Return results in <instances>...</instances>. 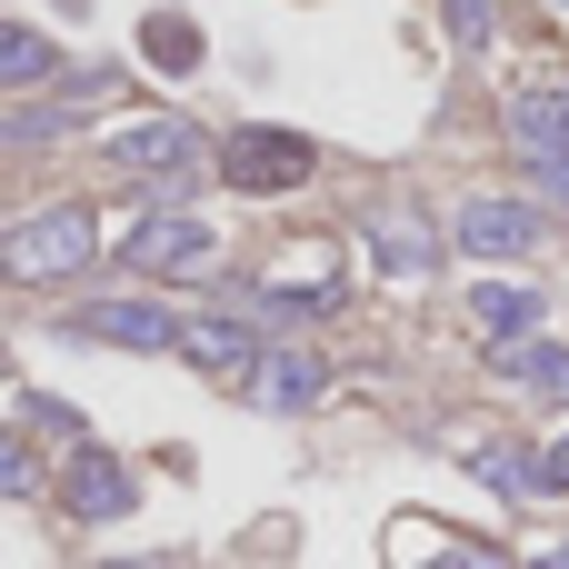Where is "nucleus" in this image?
I'll list each match as a JSON object with an SVG mask.
<instances>
[{
	"label": "nucleus",
	"instance_id": "nucleus-1",
	"mask_svg": "<svg viewBox=\"0 0 569 569\" xmlns=\"http://www.w3.org/2000/svg\"><path fill=\"white\" fill-rule=\"evenodd\" d=\"M90 260H100V220H90L80 200L20 210V220L0 230V270H10V280H80Z\"/></svg>",
	"mask_w": 569,
	"mask_h": 569
},
{
	"label": "nucleus",
	"instance_id": "nucleus-2",
	"mask_svg": "<svg viewBox=\"0 0 569 569\" xmlns=\"http://www.w3.org/2000/svg\"><path fill=\"white\" fill-rule=\"evenodd\" d=\"M110 160H120L130 180H190V170L210 160V140H200L180 110H140V120L110 130Z\"/></svg>",
	"mask_w": 569,
	"mask_h": 569
},
{
	"label": "nucleus",
	"instance_id": "nucleus-3",
	"mask_svg": "<svg viewBox=\"0 0 569 569\" xmlns=\"http://www.w3.org/2000/svg\"><path fill=\"white\" fill-rule=\"evenodd\" d=\"M210 260H220V230H210V220H190V210H150V220H130V230H120V270L200 280Z\"/></svg>",
	"mask_w": 569,
	"mask_h": 569
},
{
	"label": "nucleus",
	"instance_id": "nucleus-4",
	"mask_svg": "<svg viewBox=\"0 0 569 569\" xmlns=\"http://www.w3.org/2000/svg\"><path fill=\"white\" fill-rule=\"evenodd\" d=\"M540 200H510V190H480V200H460L450 210V240L470 250V260H530L540 250Z\"/></svg>",
	"mask_w": 569,
	"mask_h": 569
},
{
	"label": "nucleus",
	"instance_id": "nucleus-5",
	"mask_svg": "<svg viewBox=\"0 0 569 569\" xmlns=\"http://www.w3.org/2000/svg\"><path fill=\"white\" fill-rule=\"evenodd\" d=\"M310 160H320V150H310L300 130H230V140H220V180H230V190H260V200H270V190H300Z\"/></svg>",
	"mask_w": 569,
	"mask_h": 569
},
{
	"label": "nucleus",
	"instance_id": "nucleus-6",
	"mask_svg": "<svg viewBox=\"0 0 569 569\" xmlns=\"http://www.w3.org/2000/svg\"><path fill=\"white\" fill-rule=\"evenodd\" d=\"M70 330H80V340H110V350H180V320H170L160 300H100V310H80Z\"/></svg>",
	"mask_w": 569,
	"mask_h": 569
},
{
	"label": "nucleus",
	"instance_id": "nucleus-7",
	"mask_svg": "<svg viewBox=\"0 0 569 569\" xmlns=\"http://www.w3.org/2000/svg\"><path fill=\"white\" fill-rule=\"evenodd\" d=\"M130 500H140V480H130V460H110V450H80L70 480H60V510H70V520H120Z\"/></svg>",
	"mask_w": 569,
	"mask_h": 569
},
{
	"label": "nucleus",
	"instance_id": "nucleus-8",
	"mask_svg": "<svg viewBox=\"0 0 569 569\" xmlns=\"http://www.w3.org/2000/svg\"><path fill=\"white\" fill-rule=\"evenodd\" d=\"M180 360H190V370H210V380H260V360H270V350H260L240 320H190V330H180Z\"/></svg>",
	"mask_w": 569,
	"mask_h": 569
},
{
	"label": "nucleus",
	"instance_id": "nucleus-9",
	"mask_svg": "<svg viewBox=\"0 0 569 569\" xmlns=\"http://www.w3.org/2000/svg\"><path fill=\"white\" fill-rule=\"evenodd\" d=\"M470 330H480L490 350L540 340V290H520V280H480V290H470Z\"/></svg>",
	"mask_w": 569,
	"mask_h": 569
},
{
	"label": "nucleus",
	"instance_id": "nucleus-10",
	"mask_svg": "<svg viewBox=\"0 0 569 569\" xmlns=\"http://www.w3.org/2000/svg\"><path fill=\"white\" fill-rule=\"evenodd\" d=\"M510 150L520 160H569V90H520L510 100Z\"/></svg>",
	"mask_w": 569,
	"mask_h": 569
},
{
	"label": "nucleus",
	"instance_id": "nucleus-11",
	"mask_svg": "<svg viewBox=\"0 0 569 569\" xmlns=\"http://www.w3.org/2000/svg\"><path fill=\"white\" fill-rule=\"evenodd\" d=\"M370 250H380V270H400V280H420V270L440 260V230H430L420 210H370Z\"/></svg>",
	"mask_w": 569,
	"mask_h": 569
},
{
	"label": "nucleus",
	"instance_id": "nucleus-12",
	"mask_svg": "<svg viewBox=\"0 0 569 569\" xmlns=\"http://www.w3.org/2000/svg\"><path fill=\"white\" fill-rule=\"evenodd\" d=\"M320 390H330L320 350H270V360H260V380H250V400H260V410H310Z\"/></svg>",
	"mask_w": 569,
	"mask_h": 569
},
{
	"label": "nucleus",
	"instance_id": "nucleus-13",
	"mask_svg": "<svg viewBox=\"0 0 569 569\" xmlns=\"http://www.w3.org/2000/svg\"><path fill=\"white\" fill-rule=\"evenodd\" d=\"M70 60L50 50V30H30V20H0V90H50Z\"/></svg>",
	"mask_w": 569,
	"mask_h": 569
},
{
	"label": "nucleus",
	"instance_id": "nucleus-14",
	"mask_svg": "<svg viewBox=\"0 0 569 569\" xmlns=\"http://www.w3.org/2000/svg\"><path fill=\"white\" fill-rule=\"evenodd\" d=\"M500 380H520V390H540V400L569 410V350L560 340H510V350H500Z\"/></svg>",
	"mask_w": 569,
	"mask_h": 569
},
{
	"label": "nucleus",
	"instance_id": "nucleus-15",
	"mask_svg": "<svg viewBox=\"0 0 569 569\" xmlns=\"http://www.w3.org/2000/svg\"><path fill=\"white\" fill-rule=\"evenodd\" d=\"M470 470H480V480H490V490H500V500H530V490H540V460H520V450H510V440H490V450H480V460H470Z\"/></svg>",
	"mask_w": 569,
	"mask_h": 569
},
{
	"label": "nucleus",
	"instance_id": "nucleus-16",
	"mask_svg": "<svg viewBox=\"0 0 569 569\" xmlns=\"http://www.w3.org/2000/svg\"><path fill=\"white\" fill-rule=\"evenodd\" d=\"M140 40H150V60H160V70H190V60H200V30H190L180 10H160V20H150Z\"/></svg>",
	"mask_w": 569,
	"mask_h": 569
},
{
	"label": "nucleus",
	"instance_id": "nucleus-17",
	"mask_svg": "<svg viewBox=\"0 0 569 569\" xmlns=\"http://www.w3.org/2000/svg\"><path fill=\"white\" fill-rule=\"evenodd\" d=\"M60 130H70V110H20V120H0L10 150H40V140H60Z\"/></svg>",
	"mask_w": 569,
	"mask_h": 569
},
{
	"label": "nucleus",
	"instance_id": "nucleus-18",
	"mask_svg": "<svg viewBox=\"0 0 569 569\" xmlns=\"http://www.w3.org/2000/svg\"><path fill=\"white\" fill-rule=\"evenodd\" d=\"M440 10H450V40L460 50H490V20H500L490 0H440Z\"/></svg>",
	"mask_w": 569,
	"mask_h": 569
},
{
	"label": "nucleus",
	"instance_id": "nucleus-19",
	"mask_svg": "<svg viewBox=\"0 0 569 569\" xmlns=\"http://www.w3.org/2000/svg\"><path fill=\"white\" fill-rule=\"evenodd\" d=\"M40 480H30V460H20V440H0V500H30Z\"/></svg>",
	"mask_w": 569,
	"mask_h": 569
},
{
	"label": "nucleus",
	"instance_id": "nucleus-20",
	"mask_svg": "<svg viewBox=\"0 0 569 569\" xmlns=\"http://www.w3.org/2000/svg\"><path fill=\"white\" fill-rule=\"evenodd\" d=\"M530 190H540L550 210H569V160H530Z\"/></svg>",
	"mask_w": 569,
	"mask_h": 569
},
{
	"label": "nucleus",
	"instance_id": "nucleus-21",
	"mask_svg": "<svg viewBox=\"0 0 569 569\" xmlns=\"http://www.w3.org/2000/svg\"><path fill=\"white\" fill-rule=\"evenodd\" d=\"M540 490H560V500H569V440H550V450H540Z\"/></svg>",
	"mask_w": 569,
	"mask_h": 569
},
{
	"label": "nucleus",
	"instance_id": "nucleus-22",
	"mask_svg": "<svg viewBox=\"0 0 569 569\" xmlns=\"http://www.w3.org/2000/svg\"><path fill=\"white\" fill-rule=\"evenodd\" d=\"M430 569H500V550H440Z\"/></svg>",
	"mask_w": 569,
	"mask_h": 569
},
{
	"label": "nucleus",
	"instance_id": "nucleus-23",
	"mask_svg": "<svg viewBox=\"0 0 569 569\" xmlns=\"http://www.w3.org/2000/svg\"><path fill=\"white\" fill-rule=\"evenodd\" d=\"M100 569H180V560H100Z\"/></svg>",
	"mask_w": 569,
	"mask_h": 569
},
{
	"label": "nucleus",
	"instance_id": "nucleus-24",
	"mask_svg": "<svg viewBox=\"0 0 569 569\" xmlns=\"http://www.w3.org/2000/svg\"><path fill=\"white\" fill-rule=\"evenodd\" d=\"M530 569H569V550H550V560H530Z\"/></svg>",
	"mask_w": 569,
	"mask_h": 569
},
{
	"label": "nucleus",
	"instance_id": "nucleus-25",
	"mask_svg": "<svg viewBox=\"0 0 569 569\" xmlns=\"http://www.w3.org/2000/svg\"><path fill=\"white\" fill-rule=\"evenodd\" d=\"M0 380H10V370H0Z\"/></svg>",
	"mask_w": 569,
	"mask_h": 569
}]
</instances>
